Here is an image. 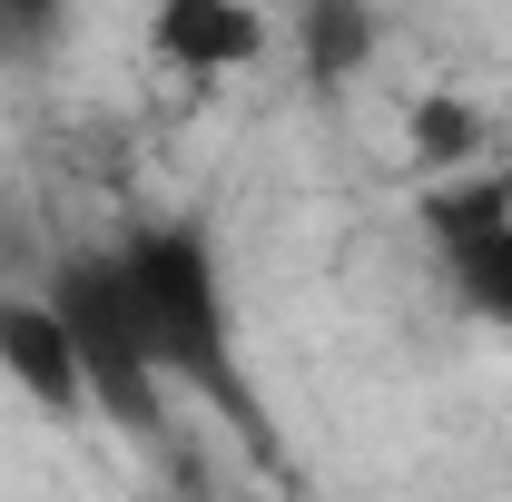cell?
I'll list each match as a JSON object with an SVG mask.
<instances>
[{
	"instance_id": "2",
	"label": "cell",
	"mask_w": 512,
	"mask_h": 502,
	"mask_svg": "<svg viewBox=\"0 0 512 502\" xmlns=\"http://www.w3.org/2000/svg\"><path fill=\"white\" fill-rule=\"evenodd\" d=\"M276 20L256 0H158L148 10V60L178 69V79H217V69H247L266 60Z\"/></svg>"
},
{
	"instance_id": "3",
	"label": "cell",
	"mask_w": 512,
	"mask_h": 502,
	"mask_svg": "<svg viewBox=\"0 0 512 502\" xmlns=\"http://www.w3.org/2000/svg\"><path fill=\"white\" fill-rule=\"evenodd\" d=\"M0 375L20 384L40 414H89V375H79V345H69L60 306L40 286H10L0 296Z\"/></svg>"
},
{
	"instance_id": "1",
	"label": "cell",
	"mask_w": 512,
	"mask_h": 502,
	"mask_svg": "<svg viewBox=\"0 0 512 502\" xmlns=\"http://www.w3.org/2000/svg\"><path fill=\"white\" fill-rule=\"evenodd\" d=\"M424 227H434V256H444L453 306L473 315L483 335L512 345V158L453 178V188H434L424 197Z\"/></svg>"
},
{
	"instance_id": "4",
	"label": "cell",
	"mask_w": 512,
	"mask_h": 502,
	"mask_svg": "<svg viewBox=\"0 0 512 502\" xmlns=\"http://www.w3.org/2000/svg\"><path fill=\"white\" fill-rule=\"evenodd\" d=\"M296 50L316 69H355L375 50V20H365V0H306V20H296Z\"/></svg>"
}]
</instances>
